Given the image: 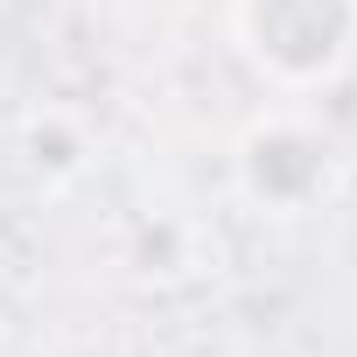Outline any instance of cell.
I'll list each match as a JSON object with an SVG mask.
<instances>
[{
    "mask_svg": "<svg viewBox=\"0 0 357 357\" xmlns=\"http://www.w3.org/2000/svg\"><path fill=\"white\" fill-rule=\"evenodd\" d=\"M238 56L280 91H322L357 56V0H231Z\"/></svg>",
    "mask_w": 357,
    "mask_h": 357,
    "instance_id": "cell-1",
    "label": "cell"
},
{
    "mask_svg": "<svg viewBox=\"0 0 357 357\" xmlns=\"http://www.w3.org/2000/svg\"><path fill=\"white\" fill-rule=\"evenodd\" d=\"M231 183H238V197L252 211L301 218V211H315L336 190V147L308 119H287V112L252 119L238 133V147H231Z\"/></svg>",
    "mask_w": 357,
    "mask_h": 357,
    "instance_id": "cell-2",
    "label": "cell"
},
{
    "mask_svg": "<svg viewBox=\"0 0 357 357\" xmlns=\"http://www.w3.org/2000/svg\"><path fill=\"white\" fill-rule=\"evenodd\" d=\"M84 161H91L84 119H70V112H56V105L22 119V168L36 175V183H77Z\"/></svg>",
    "mask_w": 357,
    "mask_h": 357,
    "instance_id": "cell-3",
    "label": "cell"
},
{
    "mask_svg": "<svg viewBox=\"0 0 357 357\" xmlns=\"http://www.w3.org/2000/svg\"><path fill=\"white\" fill-rule=\"evenodd\" d=\"M0 357H8V315H0Z\"/></svg>",
    "mask_w": 357,
    "mask_h": 357,
    "instance_id": "cell-4",
    "label": "cell"
}]
</instances>
